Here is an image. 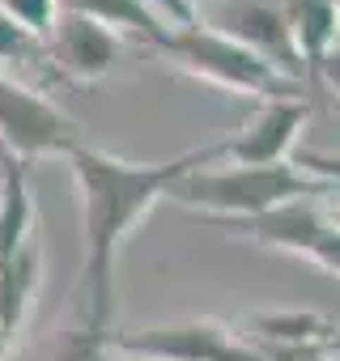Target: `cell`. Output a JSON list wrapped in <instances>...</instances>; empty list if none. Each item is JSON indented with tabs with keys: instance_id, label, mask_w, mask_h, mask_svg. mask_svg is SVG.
Returning <instances> with one entry per match:
<instances>
[{
	"instance_id": "obj_2",
	"label": "cell",
	"mask_w": 340,
	"mask_h": 361,
	"mask_svg": "<svg viewBox=\"0 0 340 361\" xmlns=\"http://www.w3.org/2000/svg\"><path fill=\"white\" fill-rule=\"evenodd\" d=\"M336 183L298 170L293 161H272V166H226V170H188L175 188L170 200H179L188 209H200L213 221H251L264 217L281 204L293 200H319L332 196Z\"/></svg>"
},
{
	"instance_id": "obj_4",
	"label": "cell",
	"mask_w": 340,
	"mask_h": 361,
	"mask_svg": "<svg viewBox=\"0 0 340 361\" xmlns=\"http://www.w3.org/2000/svg\"><path fill=\"white\" fill-rule=\"evenodd\" d=\"M73 145H81V132L56 102L0 73V153L26 166L47 153L68 157Z\"/></svg>"
},
{
	"instance_id": "obj_7",
	"label": "cell",
	"mask_w": 340,
	"mask_h": 361,
	"mask_svg": "<svg viewBox=\"0 0 340 361\" xmlns=\"http://www.w3.org/2000/svg\"><path fill=\"white\" fill-rule=\"evenodd\" d=\"M306 115H310L306 98H272V102H264L238 136L221 140L226 157L234 166H272V161H285L293 153V140H298Z\"/></svg>"
},
{
	"instance_id": "obj_18",
	"label": "cell",
	"mask_w": 340,
	"mask_h": 361,
	"mask_svg": "<svg viewBox=\"0 0 340 361\" xmlns=\"http://www.w3.org/2000/svg\"><path fill=\"white\" fill-rule=\"evenodd\" d=\"M268 361H332L327 344H298V348H260Z\"/></svg>"
},
{
	"instance_id": "obj_20",
	"label": "cell",
	"mask_w": 340,
	"mask_h": 361,
	"mask_svg": "<svg viewBox=\"0 0 340 361\" xmlns=\"http://www.w3.org/2000/svg\"><path fill=\"white\" fill-rule=\"evenodd\" d=\"M315 73H319V77H323V81H327L336 94H340V43H336V47H332V51L319 60V68H315Z\"/></svg>"
},
{
	"instance_id": "obj_14",
	"label": "cell",
	"mask_w": 340,
	"mask_h": 361,
	"mask_svg": "<svg viewBox=\"0 0 340 361\" xmlns=\"http://www.w3.org/2000/svg\"><path fill=\"white\" fill-rule=\"evenodd\" d=\"M26 60L47 64V47H43V39L30 35V30H22L18 22H9L5 13H0V64H26Z\"/></svg>"
},
{
	"instance_id": "obj_24",
	"label": "cell",
	"mask_w": 340,
	"mask_h": 361,
	"mask_svg": "<svg viewBox=\"0 0 340 361\" xmlns=\"http://www.w3.org/2000/svg\"><path fill=\"white\" fill-rule=\"evenodd\" d=\"M123 361H149V357H123Z\"/></svg>"
},
{
	"instance_id": "obj_8",
	"label": "cell",
	"mask_w": 340,
	"mask_h": 361,
	"mask_svg": "<svg viewBox=\"0 0 340 361\" xmlns=\"http://www.w3.org/2000/svg\"><path fill=\"white\" fill-rule=\"evenodd\" d=\"M234 331L217 319H188L175 327H136L128 336H111V348H123L128 357L149 361H213Z\"/></svg>"
},
{
	"instance_id": "obj_21",
	"label": "cell",
	"mask_w": 340,
	"mask_h": 361,
	"mask_svg": "<svg viewBox=\"0 0 340 361\" xmlns=\"http://www.w3.org/2000/svg\"><path fill=\"white\" fill-rule=\"evenodd\" d=\"M332 200H336V204H332V213H327V221H332V226H340V188L332 192Z\"/></svg>"
},
{
	"instance_id": "obj_25",
	"label": "cell",
	"mask_w": 340,
	"mask_h": 361,
	"mask_svg": "<svg viewBox=\"0 0 340 361\" xmlns=\"http://www.w3.org/2000/svg\"><path fill=\"white\" fill-rule=\"evenodd\" d=\"M332 5H336V13H340V0H332Z\"/></svg>"
},
{
	"instance_id": "obj_23",
	"label": "cell",
	"mask_w": 340,
	"mask_h": 361,
	"mask_svg": "<svg viewBox=\"0 0 340 361\" xmlns=\"http://www.w3.org/2000/svg\"><path fill=\"white\" fill-rule=\"evenodd\" d=\"M327 353H332V357H340V327H336V336H332V344H327Z\"/></svg>"
},
{
	"instance_id": "obj_3",
	"label": "cell",
	"mask_w": 340,
	"mask_h": 361,
	"mask_svg": "<svg viewBox=\"0 0 340 361\" xmlns=\"http://www.w3.org/2000/svg\"><path fill=\"white\" fill-rule=\"evenodd\" d=\"M162 56H170L183 73L217 85V90H234V94H251V98H293L298 81H285L268 60H260L255 51H247L243 43L209 30V26H188V30H166L153 43Z\"/></svg>"
},
{
	"instance_id": "obj_11",
	"label": "cell",
	"mask_w": 340,
	"mask_h": 361,
	"mask_svg": "<svg viewBox=\"0 0 340 361\" xmlns=\"http://www.w3.org/2000/svg\"><path fill=\"white\" fill-rule=\"evenodd\" d=\"M336 323L319 310H272L247 319V344L255 348H298V344H332Z\"/></svg>"
},
{
	"instance_id": "obj_17",
	"label": "cell",
	"mask_w": 340,
	"mask_h": 361,
	"mask_svg": "<svg viewBox=\"0 0 340 361\" xmlns=\"http://www.w3.org/2000/svg\"><path fill=\"white\" fill-rule=\"evenodd\" d=\"M293 166L323 178V183H336L340 188V153H315V149H298L293 153Z\"/></svg>"
},
{
	"instance_id": "obj_22",
	"label": "cell",
	"mask_w": 340,
	"mask_h": 361,
	"mask_svg": "<svg viewBox=\"0 0 340 361\" xmlns=\"http://www.w3.org/2000/svg\"><path fill=\"white\" fill-rule=\"evenodd\" d=\"M9 344H13V340L5 336V327H0V361H9Z\"/></svg>"
},
{
	"instance_id": "obj_13",
	"label": "cell",
	"mask_w": 340,
	"mask_h": 361,
	"mask_svg": "<svg viewBox=\"0 0 340 361\" xmlns=\"http://www.w3.org/2000/svg\"><path fill=\"white\" fill-rule=\"evenodd\" d=\"M18 361H111V331H98L90 323L60 327L35 348H26Z\"/></svg>"
},
{
	"instance_id": "obj_6",
	"label": "cell",
	"mask_w": 340,
	"mask_h": 361,
	"mask_svg": "<svg viewBox=\"0 0 340 361\" xmlns=\"http://www.w3.org/2000/svg\"><path fill=\"white\" fill-rule=\"evenodd\" d=\"M119 47H123V39H119L111 26L85 18V13H64V9H60V18H56V26H51L47 60L56 64L60 77L90 85V81H98V77H107V73L115 68Z\"/></svg>"
},
{
	"instance_id": "obj_5",
	"label": "cell",
	"mask_w": 340,
	"mask_h": 361,
	"mask_svg": "<svg viewBox=\"0 0 340 361\" xmlns=\"http://www.w3.org/2000/svg\"><path fill=\"white\" fill-rule=\"evenodd\" d=\"M205 26L243 43L260 60H268L285 81H298L306 73V64L293 47L289 22H285V0H217Z\"/></svg>"
},
{
	"instance_id": "obj_12",
	"label": "cell",
	"mask_w": 340,
	"mask_h": 361,
	"mask_svg": "<svg viewBox=\"0 0 340 361\" xmlns=\"http://www.w3.org/2000/svg\"><path fill=\"white\" fill-rule=\"evenodd\" d=\"M285 22L306 73H315L319 60L340 43V13L332 0H285Z\"/></svg>"
},
{
	"instance_id": "obj_16",
	"label": "cell",
	"mask_w": 340,
	"mask_h": 361,
	"mask_svg": "<svg viewBox=\"0 0 340 361\" xmlns=\"http://www.w3.org/2000/svg\"><path fill=\"white\" fill-rule=\"evenodd\" d=\"M306 259H315L327 276H340V226H332L327 217H323V226L310 234V243H306V251H302Z\"/></svg>"
},
{
	"instance_id": "obj_10",
	"label": "cell",
	"mask_w": 340,
	"mask_h": 361,
	"mask_svg": "<svg viewBox=\"0 0 340 361\" xmlns=\"http://www.w3.org/2000/svg\"><path fill=\"white\" fill-rule=\"evenodd\" d=\"M0 161H5V174H0V255H13L26 238L39 234V209L26 183V166L9 153H0Z\"/></svg>"
},
{
	"instance_id": "obj_19",
	"label": "cell",
	"mask_w": 340,
	"mask_h": 361,
	"mask_svg": "<svg viewBox=\"0 0 340 361\" xmlns=\"http://www.w3.org/2000/svg\"><path fill=\"white\" fill-rule=\"evenodd\" d=\"M213 361H268V357H264L255 344H247V340H238V336H234V340L213 357Z\"/></svg>"
},
{
	"instance_id": "obj_9",
	"label": "cell",
	"mask_w": 340,
	"mask_h": 361,
	"mask_svg": "<svg viewBox=\"0 0 340 361\" xmlns=\"http://www.w3.org/2000/svg\"><path fill=\"white\" fill-rule=\"evenodd\" d=\"M43 285V238H26L13 255H0V327L13 340Z\"/></svg>"
},
{
	"instance_id": "obj_15",
	"label": "cell",
	"mask_w": 340,
	"mask_h": 361,
	"mask_svg": "<svg viewBox=\"0 0 340 361\" xmlns=\"http://www.w3.org/2000/svg\"><path fill=\"white\" fill-rule=\"evenodd\" d=\"M0 13L43 39V35H51V26L60 18V0H0Z\"/></svg>"
},
{
	"instance_id": "obj_1",
	"label": "cell",
	"mask_w": 340,
	"mask_h": 361,
	"mask_svg": "<svg viewBox=\"0 0 340 361\" xmlns=\"http://www.w3.org/2000/svg\"><path fill=\"white\" fill-rule=\"evenodd\" d=\"M226 145L188 149L170 161H123L115 153H102L94 145H73L68 166L81 188V230H85V264L77 281V298L85 306V323L98 331H111L115 314V255L123 238L145 221V213L170 196L188 170H200L209 161H221Z\"/></svg>"
}]
</instances>
